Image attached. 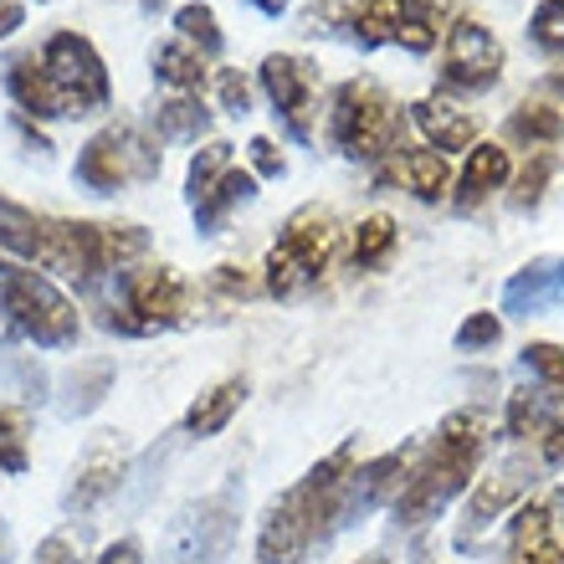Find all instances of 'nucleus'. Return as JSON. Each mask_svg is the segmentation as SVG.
Segmentation results:
<instances>
[{
  "label": "nucleus",
  "mask_w": 564,
  "mask_h": 564,
  "mask_svg": "<svg viewBox=\"0 0 564 564\" xmlns=\"http://www.w3.org/2000/svg\"><path fill=\"white\" fill-rule=\"evenodd\" d=\"M359 467V442L334 446L297 477L288 492H278L257 523V564H303L318 544L344 529V488Z\"/></svg>",
  "instance_id": "obj_1"
},
{
  "label": "nucleus",
  "mask_w": 564,
  "mask_h": 564,
  "mask_svg": "<svg viewBox=\"0 0 564 564\" xmlns=\"http://www.w3.org/2000/svg\"><path fill=\"white\" fill-rule=\"evenodd\" d=\"M482 457H488V416L482 411H452V416L436 426L426 446L416 452L411 462V477H405V488L395 492V529H426L446 513V508L467 498L482 473Z\"/></svg>",
  "instance_id": "obj_2"
},
{
  "label": "nucleus",
  "mask_w": 564,
  "mask_h": 564,
  "mask_svg": "<svg viewBox=\"0 0 564 564\" xmlns=\"http://www.w3.org/2000/svg\"><path fill=\"white\" fill-rule=\"evenodd\" d=\"M405 108H395L375 77H344L328 93V144L339 149L349 164H386L390 154L405 149Z\"/></svg>",
  "instance_id": "obj_3"
},
{
  "label": "nucleus",
  "mask_w": 564,
  "mask_h": 564,
  "mask_svg": "<svg viewBox=\"0 0 564 564\" xmlns=\"http://www.w3.org/2000/svg\"><path fill=\"white\" fill-rule=\"evenodd\" d=\"M191 282L180 278L175 268H129L108 282L104 293H93V313L108 334H129V339H144V334H164V328H180L191 318Z\"/></svg>",
  "instance_id": "obj_4"
},
{
  "label": "nucleus",
  "mask_w": 564,
  "mask_h": 564,
  "mask_svg": "<svg viewBox=\"0 0 564 564\" xmlns=\"http://www.w3.org/2000/svg\"><path fill=\"white\" fill-rule=\"evenodd\" d=\"M334 257H339V221H334L324 206L293 210L288 226H282V237L268 247L262 293L278 297V303H293V297L313 293V288L328 278Z\"/></svg>",
  "instance_id": "obj_5"
},
{
  "label": "nucleus",
  "mask_w": 564,
  "mask_h": 564,
  "mask_svg": "<svg viewBox=\"0 0 564 564\" xmlns=\"http://www.w3.org/2000/svg\"><path fill=\"white\" fill-rule=\"evenodd\" d=\"M0 324L36 349H73L83 334V313L46 272L11 262L0 278Z\"/></svg>",
  "instance_id": "obj_6"
},
{
  "label": "nucleus",
  "mask_w": 564,
  "mask_h": 564,
  "mask_svg": "<svg viewBox=\"0 0 564 564\" xmlns=\"http://www.w3.org/2000/svg\"><path fill=\"white\" fill-rule=\"evenodd\" d=\"M160 170H164L160 139L149 134V129H139V123H129V119H113L77 149L73 180L93 195H119V191H129V185L154 180Z\"/></svg>",
  "instance_id": "obj_7"
},
{
  "label": "nucleus",
  "mask_w": 564,
  "mask_h": 564,
  "mask_svg": "<svg viewBox=\"0 0 564 564\" xmlns=\"http://www.w3.org/2000/svg\"><path fill=\"white\" fill-rule=\"evenodd\" d=\"M446 0H349L344 31L359 52L401 46L411 57H431L446 36Z\"/></svg>",
  "instance_id": "obj_8"
},
{
  "label": "nucleus",
  "mask_w": 564,
  "mask_h": 564,
  "mask_svg": "<svg viewBox=\"0 0 564 564\" xmlns=\"http://www.w3.org/2000/svg\"><path fill=\"white\" fill-rule=\"evenodd\" d=\"M36 57H42L46 83L57 93L62 119H93V113H104L113 104V73H108L104 52L93 46V36L62 26L46 36Z\"/></svg>",
  "instance_id": "obj_9"
},
{
  "label": "nucleus",
  "mask_w": 564,
  "mask_h": 564,
  "mask_svg": "<svg viewBox=\"0 0 564 564\" xmlns=\"http://www.w3.org/2000/svg\"><path fill=\"white\" fill-rule=\"evenodd\" d=\"M257 88L268 98V108L278 113L282 134L293 144H308L313 123H318V67L297 52H268L262 67H257Z\"/></svg>",
  "instance_id": "obj_10"
},
{
  "label": "nucleus",
  "mask_w": 564,
  "mask_h": 564,
  "mask_svg": "<svg viewBox=\"0 0 564 564\" xmlns=\"http://www.w3.org/2000/svg\"><path fill=\"white\" fill-rule=\"evenodd\" d=\"M503 67H508V52L498 42V31L477 15H457L442 36V88L452 93H488L503 83Z\"/></svg>",
  "instance_id": "obj_11"
},
{
  "label": "nucleus",
  "mask_w": 564,
  "mask_h": 564,
  "mask_svg": "<svg viewBox=\"0 0 564 564\" xmlns=\"http://www.w3.org/2000/svg\"><path fill=\"white\" fill-rule=\"evenodd\" d=\"M231 539H237V498L216 492V498L191 503L170 523L160 564H221Z\"/></svg>",
  "instance_id": "obj_12"
},
{
  "label": "nucleus",
  "mask_w": 564,
  "mask_h": 564,
  "mask_svg": "<svg viewBox=\"0 0 564 564\" xmlns=\"http://www.w3.org/2000/svg\"><path fill=\"white\" fill-rule=\"evenodd\" d=\"M508 564H564V488H550L513 508Z\"/></svg>",
  "instance_id": "obj_13"
},
{
  "label": "nucleus",
  "mask_w": 564,
  "mask_h": 564,
  "mask_svg": "<svg viewBox=\"0 0 564 564\" xmlns=\"http://www.w3.org/2000/svg\"><path fill=\"white\" fill-rule=\"evenodd\" d=\"M123 477H129V446L113 436V431H98L88 442V452L77 457L73 467V482L62 492V508L67 513H93V508H104L113 492L123 488Z\"/></svg>",
  "instance_id": "obj_14"
},
{
  "label": "nucleus",
  "mask_w": 564,
  "mask_h": 564,
  "mask_svg": "<svg viewBox=\"0 0 564 564\" xmlns=\"http://www.w3.org/2000/svg\"><path fill=\"white\" fill-rule=\"evenodd\" d=\"M534 473H539V457L534 452H513V457L498 467L492 477H482L462 508V529H457V544H473L482 529H488L503 508H519V498L534 488Z\"/></svg>",
  "instance_id": "obj_15"
},
{
  "label": "nucleus",
  "mask_w": 564,
  "mask_h": 564,
  "mask_svg": "<svg viewBox=\"0 0 564 564\" xmlns=\"http://www.w3.org/2000/svg\"><path fill=\"white\" fill-rule=\"evenodd\" d=\"M411 129L421 134V144L426 149H436V154H467V149L477 144V134H482V119H477L473 108H462V104H452L446 93H426V98H416L411 104Z\"/></svg>",
  "instance_id": "obj_16"
},
{
  "label": "nucleus",
  "mask_w": 564,
  "mask_h": 564,
  "mask_svg": "<svg viewBox=\"0 0 564 564\" xmlns=\"http://www.w3.org/2000/svg\"><path fill=\"white\" fill-rule=\"evenodd\" d=\"M508 180H513V154H508L503 144H492V139H477L473 149H467V160H462V170L452 175V210H462V216H473V210H482L498 191H508Z\"/></svg>",
  "instance_id": "obj_17"
},
{
  "label": "nucleus",
  "mask_w": 564,
  "mask_h": 564,
  "mask_svg": "<svg viewBox=\"0 0 564 564\" xmlns=\"http://www.w3.org/2000/svg\"><path fill=\"white\" fill-rule=\"evenodd\" d=\"M375 185L386 191V185H401L421 200V206H436L452 195V160L436 154V149L416 144V149H401V154H390L386 164H375Z\"/></svg>",
  "instance_id": "obj_18"
},
{
  "label": "nucleus",
  "mask_w": 564,
  "mask_h": 564,
  "mask_svg": "<svg viewBox=\"0 0 564 564\" xmlns=\"http://www.w3.org/2000/svg\"><path fill=\"white\" fill-rule=\"evenodd\" d=\"M550 308H564V257H539L503 282L508 318H539Z\"/></svg>",
  "instance_id": "obj_19"
},
{
  "label": "nucleus",
  "mask_w": 564,
  "mask_h": 564,
  "mask_svg": "<svg viewBox=\"0 0 564 564\" xmlns=\"http://www.w3.org/2000/svg\"><path fill=\"white\" fill-rule=\"evenodd\" d=\"M247 395H252L247 375H226V380H216V386L206 390V395H195L191 411L180 416V431H185V436H195V442L221 436V431L231 426V416H237L241 405H247Z\"/></svg>",
  "instance_id": "obj_20"
},
{
  "label": "nucleus",
  "mask_w": 564,
  "mask_h": 564,
  "mask_svg": "<svg viewBox=\"0 0 564 564\" xmlns=\"http://www.w3.org/2000/svg\"><path fill=\"white\" fill-rule=\"evenodd\" d=\"M210 108L200 104V93H170L149 113V134L160 144H200L210 134Z\"/></svg>",
  "instance_id": "obj_21"
},
{
  "label": "nucleus",
  "mask_w": 564,
  "mask_h": 564,
  "mask_svg": "<svg viewBox=\"0 0 564 564\" xmlns=\"http://www.w3.org/2000/svg\"><path fill=\"white\" fill-rule=\"evenodd\" d=\"M6 93L11 104L26 113V119H42V123H57L62 108H57V93L46 83V67L36 52H21V57L6 62Z\"/></svg>",
  "instance_id": "obj_22"
},
{
  "label": "nucleus",
  "mask_w": 564,
  "mask_h": 564,
  "mask_svg": "<svg viewBox=\"0 0 564 564\" xmlns=\"http://www.w3.org/2000/svg\"><path fill=\"white\" fill-rule=\"evenodd\" d=\"M560 411H564V395H550L544 386H519L503 405V436L519 446H534Z\"/></svg>",
  "instance_id": "obj_23"
},
{
  "label": "nucleus",
  "mask_w": 564,
  "mask_h": 564,
  "mask_svg": "<svg viewBox=\"0 0 564 564\" xmlns=\"http://www.w3.org/2000/svg\"><path fill=\"white\" fill-rule=\"evenodd\" d=\"M252 195H257V175H252V170H241V164H231V170L216 180V191H210L206 200H195V206H191L195 231H200V237H216V231L231 221V210L247 206Z\"/></svg>",
  "instance_id": "obj_24"
},
{
  "label": "nucleus",
  "mask_w": 564,
  "mask_h": 564,
  "mask_svg": "<svg viewBox=\"0 0 564 564\" xmlns=\"http://www.w3.org/2000/svg\"><path fill=\"white\" fill-rule=\"evenodd\" d=\"M149 67H154V83H164L170 93H200L210 83V62L200 57L195 46L180 42V36L154 46V52H149Z\"/></svg>",
  "instance_id": "obj_25"
},
{
  "label": "nucleus",
  "mask_w": 564,
  "mask_h": 564,
  "mask_svg": "<svg viewBox=\"0 0 564 564\" xmlns=\"http://www.w3.org/2000/svg\"><path fill=\"white\" fill-rule=\"evenodd\" d=\"M503 139L519 149H554L564 139V108L544 104V98H523L503 123Z\"/></svg>",
  "instance_id": "obj_26"
},
{
  "label": "nucleus",
  "mask_w": 564,
  "mask_h": 564,
  "mask_svg": "<svg viewBox=\"0 0 564 564\" xmlns=\"http://www.w3.org/2000/svg\"><path fill=\"white\" fill-rule=\"evenodd\" d=\"M395 247H401V226H395V216H386V210L365 216V221H359L355 231H349V262H355L359 272H380V268H390Z\"/></svg>",
  "instance_id": "obj_27"
},
{
  "label": "nucleus",
  "mask_w": 564,
  "mask_h": 564,
  "mask_svg": "<svg viewBox=\"0 0 564 564\" xmlns=\"http://www.w3.org/2000/svg\"><path fill=\"white\" fill-rule=\"evenodd\" d=\"M42 241H46V216L26 210L11 195H0V252H11L15 262H42Z\"/></svg>",
  "instance_id": "obj_28"
},
{
  "label": "nucleus",
  "mask_w": 564,
  "mask_h": 564,
  "mask_svg": "<svg viewBox=\"0 0 564 564\" xmlns=\"http://www.w3.org/2000/svg\"><path fill=\"white\" fill-rule=\"evenodd\" d=\"M113 390V365L108 359H88L62 380V416H88L104 405V395Z\"/></svg>",
  "instance_id": "obj_29"
},
{
  "label": "nucleus",
  "mask_w": 564,
  "mask_h": 564,
  "mask_svg": "<svg viewBox=\"0 0 564 564\" xmlns=\"http://www.w3.org/2000/svg\"><path fill=\"white\" fill-rule=\"evenodd\" d=\"M170 21H175V36H180V42L195 46V52H200L206 62H216L226 52V31H221V21H216V11H210L206 0H185V6H180Z\"/></svg>",
  "instance_id": "obj_30"
},
{
  "label": "nucleus",
  "mask_w": 564,
  "mask_h": 564,
  "mask_svg": "<svg viewBox=\"0 0 564 564\" xmlns=\"http://www.w3.org/2000/svg\"><path fill=\"white\" fill-rule=\"evenodd\" d=\"M231 144H226V139H206V144L195 149L191 154V170H185V200H206L210 191H216V180L226 175V170H231Z\"/></svg>",
  "instance_id": "obj_31"
},
{
  "label": "nucleus",
  "mask_w": 564,
  "mask_h": 564,
  "mask_svg": "<svg viewBox=\"0 0 564 564\" xmlns=\"http://www.w3.org/2000/svg\"><path fill=\"white\" fill-rule=\"evenodd\" d=\"M554 170H560V164H554V154H550V149H539L534 160H529L519 175L508 180V206H513V210H534L539 200H544V191H550Z\"/></svg>",
  "instance_id": "obj_32"
},
{
  "label": "nucleus",
  "mask_w": 564,
  "mask_h": 564,
  "mask_svg": "<svg viewBox=\"0 0 564 564\" xmlns=\"http://www.w3.org/2000/svg\"><path fill=\"white\" fill-rule=\"evenodd\" d=\"M529 46L544 57H564V0H539L529 15Z\"/></svg>",
  "instance_id": "obj_33"
},
{
  "label": "nucleus",
  "mask_w": 564,
  "mask_h": 564,
  "mask_svg": "<svg viewBox=\"0 0 564 564\" xmlns=\"http://www.w3.org/2000/svg\"><path fill=\"white\" fill-rule=\"evenodd\" d=\"M26 411H15V405H0V473H26Z\"/></svg>",
  "instance_id": "obj_34"
},
{
  "label": "nucleus",
  "mask_w": 564,
  "mask_h": 564,
  "mask_svg": "<svg viewBox=\"0 0 564 564\" xmlns=\"http://www.w3.org/2000/svg\"><path fill=\"white\" fill-rule=\"evenodd\" d=\"M523 370L534 375L544 390H564V344H550V339H534L519 349Z\"/></svg>",
  "instance_id": "obj_35"
},
{
  "label": "nucleus",
  "mask_w": 564,
  "mask_h": 564,
  "mask_svg": "<svg viewBox=\"0 0 564 564\" xmlns=\"http://www.w3.org/2000/svg\"><path fill=\"white\" fill-rule=\"evenodd\" d=\"M498 339H503V318H498V313H488V308L467 313V318H462V328H457V349H462V355L492 349Z\"/></svg>",
  "instance_id": "obj_36"
},
{
  "label": "nucleus",
  "mask_w": 564,
  "mask_h": 564,
  "mask_svg": "<svg viewBox=\"0 0 564 564\" xmlns=\"http://www.w3.org/2000/svg\"><path fill=\"white\" fill-rule=\"evenodd\" d=\"M216 104H221L231 119H247V113H252V77L241 73V67H221V73H216Z\"/></svg>",
  "instance_id": "obj_37"
},
{
  "label": "nucleus",
  "mask_w": 564,
  "mask_h": 564,
  "mask_svg": "<svg viewBox=\"0 0 564 564\" xmlns=\"http://www.w3.org/2000/svg\"><path fill=\"white\" fill-rule=\"evenodd\" d=\"M247 160H252V175L257 180H282V175H288V160H282L278 139H268V134H257L252 144H247Z\"/></svg>",
  "instance_id": "obj_38"
},
{
  "label": "nucleus",
  "mask_w": 564,
  "mask_h": 564,
  "mask_svg": "<svg viewBox=\"0 0 564 564\" xmlns=\"http://www.w3.org/2000/svg\"><path fill=\"white\" fill-rule=\"evenodd\" d=\"M206 293H216L221 303H241V297L257 293V282L247 278V268H216L206 278Z\"/></svg>",
  "instance_id": "obj_39"
},
{
  "label": "nucleus",
  "mask_w": 564,
  "mask_h": 564,
  "mask_svg": "<svg viewBox=\"0 0 564 564\" xmlns=\"http://www.w3.org/2000/svg\"><path fill=\"white\" fill-rule=\"evenodd\" d=\"M36 564H83V550H77V539L62 529V534H46L36 544Z\"/></svg>",
  "instance_id": "obj_40"
},
{
  "label": "nucleus",
  "mask_w": 564,
  "mask_h": 564,
  "mask_svg": "<svg viewBox=\"0 0 564 564\" xmlns=\"http://www.w3.org/2000/svg\"><path fill=\"white\" fill-rule=\"evenodd\" d=\"M93 564H144V544H139L134 534H123V539H113Z\"/></svg>",
  "instance_id": "obj_41"
},
{
  "label": "nucleus",
  "mask_w": 564,
  "mask_h": 564,
  "mask_svg": "<svg viewBox=\"0 0 564 564\" xmlns=\"http://www.w3.org/2000/svg\"><path fill=\"white\" fill-rule=\"evenodd\" d=\"M21 26H26V6H21V0H0V42L15 36Z\"/></svg>",
  "instance_id": "obj_42"
},
{
  "label": "nucleus",
  "mask_w": 564,
  "mask_h": 564,
  "mask_svg": "<svg viewBox=\"0 0 564 564\" xmlns=\"http://www.w3.org/2000/svg\"><path fill=\"white\" fill-rule=\"evenodd\" d=\"M252 6H257V11H262V15H282V11H288V6H293V0H252Z\"/></svg>",
  "instance_id": "obj_43"
},
{
  "label": "nucleus",
  "mask_w": 564,
  "mask_h": 564,
  "mask_svg": "<svg viewBox=\"0 0 564 564\" xmlns=\"http://www.w3.org/2000/svg\"><path fill=\"white\" fill-rule=\"evenodd\" d=\"M544 88H550L554 98H564V73H550V77H544Z\"/></svg>",
  "instance_id": "obj_44"
},
{
  "label": "nucleus",
  "mask_w": 564,
  "mask_h": 564,
  "mask_svg": "<svg viewBox=\"0 0 564 564\" xmlns=\"http://www.w3.org/2000/svg\"><path fill=\"white\" fill-rule=\"evenodd\" d=\"M355 564H395L390 554H365V560H355Z\"/></svg>",
  "instance_id": "obj_45"
},
{
  "label": "nucleus",
  "mask_w": 564,
  "mask_h": 564,
  "mask_svg": "<svg viewBox=\"0 0 564 564\" xmlns=\"http://www.w3.org/2000/svg\"><path fill=\"white\" fill-rule=\"evenodd\" d=\"M36 6H46V0H36Z\"/></svg>",
  "instance_id": "obj_46"
}]
</instances>
